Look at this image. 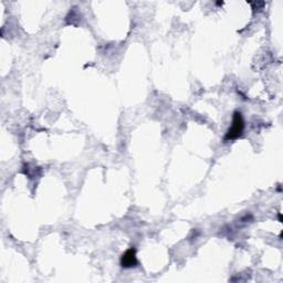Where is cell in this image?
<instances>
[{"label": "cell", "instance_id": "obj_1", "mask_svg": "<svg viewBox=\"0 0 283 283\" xmlns=\"http://www.w3.org/2000/svg\"><path fill=\"white\" fill-rule=\"evenodd\" d=\"M245 130V121L241 115L240 112H235L234 113V118H233V124L229 127V130L227 131L225 135L224 140L226 142L229 141H235L237 138H239L243 135Z\"/></svg>", "mask_w": 283, "mask_h": 283}, {"label": "cell", "instance_id": "obj_2", "mask_svg": "<svg viewBox=\"0 0 283 283\" xmlns=\"http://www.w3.org/2000/svg\"><path fill=\"white\" fill-rule=\"evenodd\" d=\"M121 265L123 268H133L137 265L136 258V250L134 248H130L123 254L121 258Z\"/></svg>", "mask_w": 283, "mask_h": 283}]
</instances>
